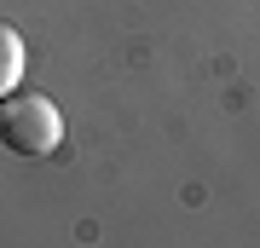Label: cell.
Masks as SVG:
<instances>
[{"label":"cell","mask_w":260,"mask_h":248,"mask_svg":"<svg viewBox=\"0 0 260 248\" xmlns=\"http://www.w3.org/2000/svg\"><path fill=\"white\" fill-rule=\"evenodd\" d=\"M64 138V116L41 92H6L0 98V145L12 156H52Z\"/></svg>","instance_id":"1"},{"label":"cell","mask_w":260,"mask_h":248,"mask_svg":"<svg viewBox=\"0 0 260 248\" xmlns=\"http://www.w3.org/2000/svg\"><path fill=\"white\" fill-rule=\"evenodd\" d=\"M18 81H23V35L0 23V98H6Z\"/></svg>","instance_id":"2"}]
</instances>
